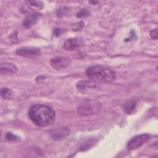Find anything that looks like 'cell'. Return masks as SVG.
<instances>
[{
  "label": "cell",
  "mask_w": 158,
  "mask_h": 158,
  "mask_svg": "<svg viewBox=\"0 0 158 158\" xmlns=\"http://www.w3.org/2000/svg\"><path fill=\"white\" fill-rule=\"evenodd\" d=\"M5 138L9 141H17L19 140V138L18 136L12 134L10 132H7L6 134Z\"/></svg>",
  "instance_id": "9a60e30c"
},
{
  "label": "cell",
  "mask_w": 158,
  "mask_h": 158,
  "mask_svg": "<svg viewBox=\"0 0 158 158\" xmlns=\"http://www.w3.org/2000/svg\"><path fill=\"white\" fill-rule=\"evenodd\" d=\"M60 32H61V30L60 28H56L54 30V35H59L60 34Z\"/></svg>",
  "instance_id": "d6986e66"
},
{
  "label": "cell",
  "mask_w": 158,
  "mask_h": 158,
  "mask_svg": "<svg viewBox=\"0 0 158 158\" xmlns=\"http://www.w3.org/2000/svg\"><path fill=\"white\" fill-rule=\"evenodd\" d=\"M16 54L23 57H35L40 55L41 51L39 48L31 46H23L16 50Z\"/></svg>",
  "instance_id": "8992f818"
},
{
  "label": "cell",
  "mask_w": 158,
  "mask_h": 158,
  "mask_svg": "<svg viewBox=\"0 0 158 158\" xmlns=\"http://www.w3.org/2000/svg\"><path fill=\"white\" fill-rule=\"evenodd\" d=\"M28 117L35 125L39 127H48L54 122L56 113L49 106L35 104L30 107Z\"/></svg>",
  "instance_id": "6da1fadb"
},
{
  "label": "cell",
  "mask_w": 158,
  "mask_h": 158,
  "mask_svg": "<svg viewBox=\"0 0 158 158\" xmlns=\"http://www.w3.org/2000/svg\"><path fill=\"white\" fill-rule=\"evenodd\" d=\"M136 109V102L133 100L128 101L124 105V110L128 114H132Z\"/></svg>",
  "instance_id": "7c38bea8"
},
{
  "label": "cell",
  "mask_w": 158,
  "mask_h": 158,
  "mask_svg": "<svg viewBox=\"0 0 158 158\" xmlns=\"http://www.w3.org/2000/svg\"><path fill=\"white\" fill-rule=\"evenodd\" d=\"M1 95L3 98L9 99L12 98L13 92L10 89L8 88H2L1 89Z\"/></svg>",
  "instance_id": "4fadbf2b"
},
{
  "label": "cell",
  "mask_w": 158,
  "mask_h": 158,
  "mask_svg": "<svg viewBox=\"0 0 158 158\" xmlns=\"http://www.w3.org/2000/svg\"><path fill=\"white\" fill-rule=\"evenodd\" d=\"M69 133V130L67 128H59L52 130L50 133L51 136L53 139H60L66 137Z\"/></svg>",
  "instance_id": "8fae6325"
},
{
  "label": "cell",
  "mask_w": 158,
  "mask_h": 158,
  "mask_svg": "<svg viewBox=\"0 0 158 158\" xmlns=\"http://www.w3.org/2000/svg\"><path fill=\"white\" fill-rule=\"evenodd\" d=\"M82 44L81 40L78 38H72L65 40L63 44V47L67 51H73L78 49Z\"/></svg>",
  "instance_id": "9c48e42d"
},
{
  "label": "cell",
  "mask_w": 158,
  "mask_h": 158,
  "mask_svg": "<svg viewBox=\"0 0 158 158\" xmlns=\"http://www.w3.org/2000/svg\"><path fill=\"white\" fill-rule=\"evenodd\" d=\"M97 1H89V3H92V4H96L97 3Z\"/></svg>",
  "instance_id": "ffe728a7"
},
{
  "label": "cell",
  "mask_w": 158,
  "mask_h": 158,
  "mask_svg": "<svg viewBox=\"0 0 158 158\" xmlns=\"http://www.w3.org/2000/svg\"><path fill=\"white\" fill-rule=\"evenodd\" d=\"M17 71V67L12 63H2L0 65V72L2 75L12 74Z\"/></svg>",
  "instance_id": "30bf717a"
},
{
  "label": "cell",
  "mask_w": 158,
  "mask_h": 158,
  "mask_svg": "<svg viewBox=\"0 0 158 158\" xmlns=\"http://www.w3.org/2000/svg\"><path fill=\"white\" fill-rule=\"evenodd\" d=\"M70 62L71 60L70 58L60 56L52 58L50 61L51 66L56 70L65 69L67 66L70 65Z\"/></svg>",
  "instance_id": "5b68a950"
},
{
  "label": "cell",
  "mask_w": 158,
  "mask_h": 158,
  "mask_svg": "<svg viewBox=\"0 0 158 158\" xmlns=\"http://www.w3.org/2000/svg\"><path fill=\"white\" fill-rule=\"evenodd\" d=\"M83 22H80L73 24V25L72 26V30H73V31H77L80 30L83 28Z\"/></svg>",
  "instance_id": "e0dca14e"
},
{
  "label": "cell",
  "mask_w": 158,
  "mask_h": 158,
  "mask_svg": "<svg viewBox=\"0 0 158 158\" xmlns=\"http://www.w3.org/2000/svg\"><path fill=\"white\" fill-rule=\"evenodd\" d=\"M149 138L148 134H141L132 138L127 144V148L128 150L132 151L140 148L143 145Z\"/></svg>",
  "instance_id": "277c9868"
},
{
  "label": "cell",
  "mask_w": 158,
  "mask_h": 158,
  "mask_svg": "<svg viewBox=\"0 0 158 158\" xmlns=\"http://www.w3.org/2000/svg\"><path fill=\"white\" fill-rule=\"evenodd\" d=\"M97 86V83L93 80H81L77 83V89L83 93H90L94 91Z\"/></svg>",
  "instance_id": "52a82bcc"
},
{
  "label": "cell",
  "mask_w": 158,
  "mask_h": 158,
  "mask_svg": "<svg viewBox=\"0 0 158 158\" xmlns=\"http://www.w3.org/2000/svg\"><path fill=\"white\" fill-rule=\"evenodd\" d=\"M150 35H151V37L154 39V40H157V29H154L153 30H152L150 33Z\"/></svg>",
  "instance_id": "ac0fdd59"
},
{
  "label": "cell",
  "mask_w": 158,
  "mask_h": 158,
  "mask_svg": "<svg viewBox=\"0 0 158 158\" xmlns=\"http://www.w3.org/2000/svg\"><path fill=\"white\" fill-rule=\"evenodd\" d=\"M90 15V12L86 9H80L76 14V16L77 18H82L88 17Z\"/></svg>",
  "instance_id": "5bb4252c"
},
{
  "label": "cell",
  "mask_w": 158,
  "mask_h": 158,
  "mask_svg": "<svg viewBox=\"0 0 158 158\" xmlns=\"http://www.w3.org/2000/svg\"><path fill=\"white\" fill-rule=\"evenodd\" d=\"M29 4H30V6H31L33 7L40 8V9H41L43 7V3L42 1H29Z\"/></svg>",
  "instance_id": "2e32d148"
},
{
  "label": "cell",
  "mask_w": 158,
  "mask_h": 158,
  "mask_svg": "<svg viewBox=\"0 0 158 158\" xmlns=\"http://www.w3.org/2000/svg\"><path fill=\"white\" fill-rule=\"evenodd\" d=\"M41 15L38 12H33L28 14L23 21V26L25 28H30L35 25L38 22L39 18Z\"/></svg>",
  "instance_id": "ba28073f"
},
{
  "label": "cell",
  "mask_w": 158,
  "mask_h": 158,
  "mask_svg": "<svg viewBox=\"0 0 158 158\" xmlns=\"http://www.w3.org/2000/svg\"><path fill=\"white\" fill-rule=\"evenodd\" d=\"M101 107V104L98 101H88L78 106L77 112L81 115H88L98 113Z\"/></svg>",
  "instance_id": "3957f363"
},
{
  "label": "cell",
  "mask_w": 158,
  "mask_h": 158,
  "mask_svg": "<svg viewBox=\"0 0 158 158\" xmlns=\"http://www.w3.org/2000/svg\"><path fill=\"white\" fill-rule=\"evenodd\" d=\"M86 73L90 80L106 83L113 81L116 77L115 73L112 70L102 65L89 67L86 70Z\"/></svg>",
  "instance_id": "7a4b0ae2"
}]
</instances>
